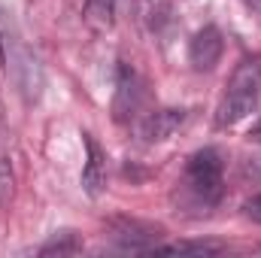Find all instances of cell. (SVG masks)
<instances>
[{
  "mask_svg": "<svg viewBox=\"0 0 261 258\" xmlns=\"http://www.w3.org/2000/svg\"><path fill=\"white\" fill-rule=\"evenodd\" d=\"M261 100V64L258 61H240L237 70L231 73V82L219 100L216 110V128H234L246 116L255 113Z\"/></svg>",
  "mask_w": 261,
  "mask_h": 258,
  "instance_id": "cell-1",
  "label": "cell"
},
{
  "mask_svg": "<svg viewBox=\"0 0 261 258\" xmlns=\"http://www.w3.org/2000/svg\"><path fill=\"white\" fill-rule=\"evenodd\" d=\"M3 64L9 70L18 94L24 97V104H37L40 94H43V85H46V76H43V64L37 61V55L18 43V37L12 34L9 43H6V55H3Z\"/></svg>",
  "mask_w": 261,
  "mask_h": 258,
  "instance_id": "cell-2",
  "label": "cell"
},
{
  "mask_svg": "<svg viewBox=\"0 0 261 258\" xmlns=\"http://www.w3.org/2000/svg\"><path fill=\"white\" fill-rule=\"evenodd\" d=\"M186 186L203 203H216L222 197V155L216 149H200L189 158Z\"/></svg>",
  "mask_w": 261,
  "mask_h": 258,
  "instance_id": "cell-3",
  "label": "cell"
},
{
  "mask_svg": "<svg viewBox=\"0 0 261 258\" xmlns=\"http://www.w3.org/2000/svg\"><path fill=\"white\" fill-rule=\"evenodd\" d=\"M110 237L125 252H155L158 240L164 237V228L152 225V222H143V219H113L110 222Z\"/></svg>",
  "mask_w": 261,
  "mask_h": 258,
  "instance_id": "cell-4",
  "label": "cell"
},
{
  "mask_svg": "<svg viewBox=\"0 0 261 258\" xmlns=\"http://www.w3.org/2000/svg\"><path fill=\"white\" fill-rule=\"evenodd\" d=\"M222 49H225L222 31L206 24V28L197 31L192 37V43H189V61H192L195 70H213L219 64V58H222Z\"/></svg>",
  "mask_w": 261,
  "mask_h": 258,
  "instance_id": "cell-5",
  "label": "cell"
},
{
  "mask_svg": "<svg viewBox=\"0 0 261 258\" xmlns=\"http://www.w3.org/2000/svg\"><path fill=\"white\" fill-rule=\"evenodd\" d=\"M189 113L186 110H155L149 113L143 122H140V137L146 143H161V140H170L176 131L186 125Z\"/></svg>",
  "mask_w": 261,
  "mask_h": 258,
  "instance_id": "cell-6",
  "label": "cell"
},
{
  "mask_svg": "<svg viewBox=\"0 0 261 258\" xmlns=\"http://www.w3.org/2000/svg\"><path fill=\"white\" fill-rule=\"evenodd\" d=\"M143 104V82L130 73V70H122L119 76V91H116V100H113V113L119 122L130 119Z\"/></svg>",
  "mask_w": 261,
  "mask_h": 258,
  "instance_id": "cell-7",
  "label": "cell"
},
{
  "mask_svg": "<svg viewBox=\"0 0 261 258\" xmlns=\"http://www.w3.org/2000/svg\"><path fill=\"white\" fill-rule=\"evenodd\" d=\"M85 149H88V161H85V170H82V189L91 197H97L107 189V155L91 137H85Z\"/></svg>",
  "mask_w": 261,
  "mask_h": 258,
  "instance_id": "cell-8",
  "label": "cell"
},
{
  "mask_svg": "<svg viewBox=\"0 0 261 258\" xmlns=\"http://www.w3.org/2000/svg\"><path fill=\"white\" fill-rule=\"evenodd\" d=\"M113 12H116V0H85V21L94 31H110Z\"/></svg>",
  "mask_w": 261,
  "mask_h": 258,
  "instance_id": "cell-9",
  "label": "cell"
},
{
  "mask_svg": "<svg viewBox=\"0 0 261 258\" xmlns=\"http://www.w3.org/2000/svg\"><path fill=\"white\" fill-rule=\"evenodd\" d=\"M155 252H167V255H213V252H222V246L210 243V240H179V243L155 246Z\"/></svg>",
  "mask_w": 261,
  "mask_h": 258,
  "instance_id": "cell-10",
  "label": "cell"
},
{
  "mask_svg": "<svg viewBox=\"0 0 261 258\" xmlns=\"http://www.w3.org/2000/svg\"><path fill=\"white\" fill-rule=\"evenodd\" d=\"M79 249H82V243L76 240V234L73 231H61L49 243L40 246V255H70V252H79Z\"/></svg>",
  "mask_w": 261,
  "mask_h": 258,
  "instance_id": "cell-11",
  "label": "cell"
},
{
  "mask_svg": "<svg viewBox=\"0 0 261 258\" xmlns=\"http://www.w3.org/2000/svg\"><path fill=\"white\" fill-rule=\"evenodd\" d=\"M12 194H15V176H12V164L3 152L0 155V207H9Z\"/></svg>",
  "mask_w": 261,
  "mask_h": 258,
  "instance_id": "cell-12",
  "label": "cell"
},
{
  "mask_svg": "<svg viewBox=\"0 0 261 258\" xmlns=\"http://www.w3.org/2000/svg\"><path fill=\"white\" fill-rule=\"evenodd\" d=\"M243 210H246V216H249V219H255V222H261V194H255V197H249V200L243 203Z\"/></svg>",
  "mask_w": 261,
  "mask_h": 258,
  "instance_id": "cell-13",
  "label": "cell"
},
{
  "mask_svg": "<svg viewBox=\"0 0 261 258\" xmlns=\"http://www.w3.org/2000/svg\"><path fill=\"white\" fill-rule=\"evenodd\" d=\"M246 137H249V143H261V116H258V122L249 128V134H246Z\"/></svg>",
  "mask_w": 261,
  "mask_h": 258,
  "instance_id": "cell-14",
  "label": "cell"
},
{
  "mask_svg": "<svg viewBox=\"0 0 261 258\" xmlns=\"http://www.w3.org/2000/svg\"><path fill=\"white\" fill-rule=\"evenodd\" d=\"M252 9L258 12V18H261V0H252Z\"/></svg>",
  "mask_w": 261,
  "mask_h": 258,
  "instance_id": "cell-15",
  "label": "cell"
}]
</instances>
